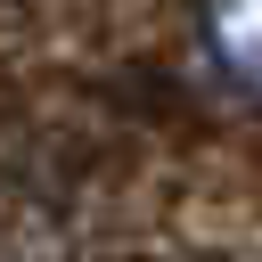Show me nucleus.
Instances as JSON below:
<instances>
[{
	"label": "nucleus",
	"mask_w": 262,
	"mask_h": 262,
	"mask_svg": "<svg viewBox=\"0 0 262 262\" xmlns=\"http://www.w3.org/2000/svg\"><path fill=\"white\" fill-rule=\"evenodd\" d=\"M205 49L237 90L262 98V0H205Z\"/></svg>",
	"instance_id": "1"
}]
</instances>
